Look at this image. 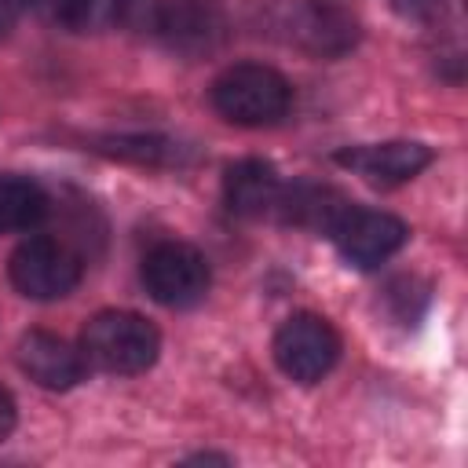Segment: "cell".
I'll return each instance as SVG.
<instances>
[{
    "instance_id": "obj_1",
    "label": "cell",
    "mask_w": 468,
    "mask_h": 468,
    "mask_svg": "<svg viewBox=\"0 0 468 468\" xmlns=\"http://www.w3.org/2000/svg\"><path fill=\"white\" fill-rule=\"evenodd\" d=\"M80 355L99 373H146L161 355V333L135 311H99L80 333Z\"/></svg>"
},
{
    "instance_id": "obj_2",
    "label": "cell",
    "mask_w": 468,
    "mask_h": 468,
    "mask_svg": "<svg viewBox=\"0 0 468 468\" xmlns=\"http://www.w3.org/2000/svg\"><path fill=\"white\" fill-rule=\"evenodd\" d=\"M212 106L223 121L241 128H267L278 124L292 106V84L263 62H238L227 66L212 80Z\"/></svg>"
},
{
    "instance_id": "obj_3",
    "label": "cell",
    "mask_w": 468,
    "mask_h": 468,
    "mask_svg": "<svg viewBox=\"0 0 468 468\" xmlns=\"http://www.w3.org/2000/svg\"><path fill=\"white\" fill-rule=\"evenodd\" d=\"M271 351H274L278 369L289 380L314 384V380H322L336 366V358H340V333L333 329L329 318L311 314V311H296V314H289L278 325Z\"/></svg>"
},
{
    "instance_id": "obj_4",
    "label": "cell",
    "mask_w": 468,
    "mask_h": 468,
    "mask_svg": "<svg viewBox=\"0 0 468 468\" xmlns=\"http://www.w3.org/2000/svg\"><path fill=\"white\" fill-rule=\"evenodd\" d=\"M7 278L26 300H62L80 282V260L48 234H29L7 260Z\"/></svg>"
},
{
    "instance_id": "obj_5",
    "label": "cell",
    "mask_w": 468,
    "mask_h": 468,
    "mask_svg": "<svg viewBox=\"0 0 468 468\" xmlns=\"http://www.w3.org/2000/svg\"><path fill=\"white\" fill-rule=\"evenodd\" d=\"M143 285L161 307H194L212 285V271L201 249L186 241H157L143 256Z\"/></svg>"
},
{
    "instance_id": "obj_6",
    "label": "cell",
    "mask_w": 468,
    "mask_h": 468,
    "mask_svg": "<svg viewBox=\"0 0 468 468\" xmlns=\"http://www.w3.org/2000/svg\"><path fill=\"white\" fill-rule=\"evenodd\" d=\"M329 238L336 241L340 256H344L351 267L369 271V267L384 263L388 256H395V252L410 241V227H406L399 216H391V212L347 205L344 216L336 219V227L329 230Z\"/></svg>"
},
{
    "instance_id": "obj_7",
    "label": "cell",
    "mask_w": 468,
    "mask_h": 468,
    "mask_svg": "<svg viewBox=\"0 0 468 468\" xmlns=\"http://www.w3.org/2000/svg\"><path fill=\"white\" fill-rule=\"evenodd\" d=\"M336 165L351 168L355 176H362L373 186H399L431 165V150L413 139L362 143V146H344L336 154Z\"/></svg>"
},
{
    "instance_id": "obj_8",
    "label": "cell",
    "mask_w": 468,
    "mask_h": 468,
    "mask_svg": "<svg viewBox=\"0 0 468 468\" xmlns=\"http://www.w3.org/2000/svg\"><path fill=\"white\" fill-rule=\"evenodd\" d=\"M154 29L165 37L168 48L183 55L212 51L223 37V11L216 0H165L157 4Z\"/></svg>"
},
{
    "instance_id": "obj_9",
    "label": "cell",
    "mask_w": 468,
    "mask_h": 468,
    "mask_svg": "<svg viewBox=\"0 0 468 468\" xmlns=\"http://www.w3.org/2000/svg\"><path fill=\"white\" fill-rule=\"evenodd\" d=\"M15 355H18L22 373H26L33 384L48 388V391H69L73 384L84 380V366H88L84 355L73 351V347H69L62 336H55V333H44V329L22 333Z\"/></svg>"
},
{
    "instance_id": "obj_10",
    "label": "cell",
    "mask_w": 468,
    "mask_h": 468,
    "mask_svg": "<svg viewBox=\"0 0 468 468\" xmlns=\"http://www.w3.org/2000/svg\"><path fill=\"white\" fill-rule=\"evenodd\" d=\"M278 197H282V179H278L271 161L241 157V161L227 165V172H223V201H227V208L234 216L256 219V216L278 208Z\"/></svg>"
},
{
    "instance_id": "obj_11",
    "label": "cell",
    "mask_w": 468,
    "mask_h": 468,
    "mask_svg": "<svg viewBox=\"0 0 468 468\" xmlns=\"http://www.w3.org/2000/svg\"><path fill=\"white\" fill-rule=\"evenodd\" d=\"M355 37H358L355 18H347L336 7L307 4L296 18V40L314 55H340L355 44Z\"/></svg>"
},
{
    "instance_id": "obj_12",
    "label": "cell",
    "mask_w": 468,
    "mask_h": 468,
    "mask_svg": "<svg viewBox=\"0 0 468 468\" xmlns=\"http://www.w3.org/2000/svg\"><path fill=\"white\" fill-rule=\"evenodd\" d=\"M48 216V194L29 176H0V234L33 230Z\"/></svg>"
},
{
    "instance_id": "obj_13",
    "label": "cell",
    "mask_w": 468,
    "mask_h": 468,
    "mask_svg": "<svg viewBox=\"0 0 468 468\" xmlns=\"http://www.w3.org/2000/svg\"><path fill=\"white\" fill-rule=\"evenodd\" d=\"M139 0H51L55 18L73 33H102L132 18Z\"/></svg>"
},
{
    "instance_id": "obj_14",
    "label": "cell",
    "mask_w": 468,
    "mask_h": 468,
    "mask_svg": "<svg viewBox=\"0 0 468 468\" xmlns=\"http://www.w3.org/2000/svg\"><path fill=\"white\" fill-rule=\"evenodd\" d=\"M278 205L285 208V219L314 227V230H333L336 219L347 208V201L336 190H325V186H296L292 194H282Z\"/></svg>"
},
{
    "instance_id": "obj_15",
    "label": "cell",
    "mask_w": 468,
    "mask_h": 468,
    "mask_svg": "<svg viewBox=\"0 0 468 468\" xmlns=\"http://www.w3.org/2000/svg\"><path fill=\"white\" fill-rule=\"evenodd\" d=\"M102 154L132 161V165H176L179 161V143L161 139V135H117L99 143Z\"/></svg>"
},
{
    "instance_id": "obj_16",
    "label": "cell",
    "mask_w": 468,
    "mask_h": 468,
    "mask_svg": "<svg viewBox=\"0 0 468 468\" xmlns=\"http://www.w3.org/2000/svg\"><path fill=\"white\" fill-rule=\"evenodd\" d=\"M15 420H18V406H15V395L0 384V439H7L15 431Z\"/></svg>"
},
{
    "instance_id": "obj_17",
    "label": "cell",
    "mask_w": 468,
    "mask_h": 468,
    "mask_svg": "<svg viewBox=\"0 0 468 468\" xmlns=\"http://www.w3.org/2000/svg\"><path fill=\"white\" fill-rule=\"evenodd\" d=\"M395 7H399L402 15H413V18H420V15H431V11H439V0H395Z\"/></svg>"
},
{
    "instance_id": "obj_18",
    "label": "cell",
    "mask_w": 468,
    "mask_h": 468,
    "mask_svg": "<svg viewBox=\"0 0 468 468\" xmlns=\"http://www.w3.org/2000/svg\"><path fill=\"white\" fill-rule=\"evenodd\" d=\"M11 26H15V0H0V37H7Z\"/></svg>"
},
{
    "instance_id": "obj_19",
    "label": "cell",
    "mask_w": 468,
    "mask_h": 468,
    "mask_svg": "<svg viewBox=\"0 0 468 468\" xmlns=\"http://www.w3.org/2000/svg\"><path fill=\"white\" fill-rule=\"evenodd\" d=\"M40 4H51V0H40Z\"/></svg>"
}]
</instances>
